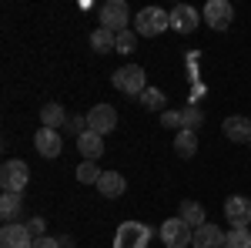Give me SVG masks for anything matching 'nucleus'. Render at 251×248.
I'll return each mask as SVG.
<instances>
[{
    "mask_svg": "<svg viewBox=\"0 0 251 248\" xmlns=\"http://www.w3.org/2000/svg\"><path fill=\"white\" fill-rule=\"evenodd\" d=\"M134 30L141 37H157V34L171 30V14L161 10V7H144V10H137V17H134Z\"/></svg>",
    "mask_w": 251,
    "mask_h": 248,
    "instance_id": "nucleus-1",
    "label": "nucleus"
},
{
    "mask_svg": "<svg viewBox=\"0 0 251 248\" xmlns=\"http://www.w3.org/2000/svg\"><path fill=\"white\" fill-rule=\"evenodd\" d=\"M111 81H114L117 91H121V94H127V97H141L144 91H148L144 67H137V64H124V67H117Z\"/></svg>",
    "mask_w": 251,
    "mask_h": 248,
    "instance_id": "nucleus-2",
    "label": "nucleus"
},
{
    "mask_svg": "<svg viewBox=\"0 0 251 248\" xmlns=\"http://www.w3.org/2000/svg\"><path fill=\"white\" fill-rule=\"evenodd\" d=\"M27 181H30V168H27L24 158H10V161H3V168H0V185H3V191L24 194Z\"/></svg>",
    "mask_w": 251,
    "mask_h": 248,
    "instance_id": "nucleus-3",
    "label": "nucleus"
},
{
    "mask_svg": "<svg viewBox=\"0 0 251 248\" xmlns=\"http://www.w3.org/2000/svg\"><path fill=\"white\" fill-rule=\"evenodd\" d=\"M151 242V228L141 221H124L114 235V248H148Z\"/></svg>",
    "mask_w": 251,
    "mask_h": 248,
    "instance_id": "nucleus-4",
    "label": "nucleus"
},
{
    "mask_svg": "<svg viewBox=\"0 0 251 248\" xmlns=\"http://www.w3.org/2000/svg\"><path fill=\"white\" fill-rule=\"evenodd\" d=\"M161 242L168 248H188L194 242V231H191V225H184L181 218H168L164 225H161Z\"/></svg>",
    "mask_w": 251,
    "mask_h": 248,
    "instance_id": "nucleus-5",
    "label": "nucleus"
},
{
    "mask_svg": "<svg viewBox=\"0 0 251 248\" xmlns=\"http://www.w3.org/2000/svg\"><path fill=\"white\" fill-rule=\"evenodd\" d=\"M87 131H94V134H111L117 128V111L111 108V104H94L91 111H87Z\"/></svg>",
    "mask_w": 251,
    "mask_h": 248,
    "instance_id": "nucleus-6",
    "label": "nucleus"
},
{
    "mask_svg": "<svg viewBox=\"0 0 251 248\" xmlns=\"http://www.w3.org/2000/svg\"><path fill=\"white\" fill-rule=\"evenodd\" d=\"M201 17L208 20L211 30H228L231 20H234V7L228 3V0H208L204 10H201Z\"/></svg>",
    "mask_w": 251,
    "mask_h": 248,
    "instance_id": "nucleus-7",
    "label": "nucleus"
},
{
    "mask_svg": "<svg viewBox=\"0 0 251 248\" xmlns=\"http://www.w3.org/2000/svg\"><path fill=\"white\" fill-rule=\"evenodd\" d=\"M127 3L124 0H107L104 7H100V24L107 27V30H114V34H121V30H127Z\"/></svg>",
    "mask_w": 251,
    "mask_h": 248,
    "instance_id": "nucleus-8",
    "label": "nucleus"
},
{
    "mask_svg": "<svg viewBox=\"0 0 251 248\" xmlns=\"http://www.w3.org/2000/svg\"><path fill=\"white\" fill-rule=\"evenodd\" d=\"M225 218L231 221V228H251V201L245 194H231L225 201Z\"/></svg>",
    "mask_w": 251,
    "mask_h": 248,
    "instance_id": "nucleus-9",
    "label": "nucleus"
},
{
    "mask_svg": "<svg viewBox=\"0 0 251 248\" xmlns=\"http://www.w3.org/2000/svg\"><path fill=\"white\" fill-rule=\"evenodd\" d=\"M34 245H37V238L30 235L27 225H20V221L3 225V231H0V248H34Z\"/></svg>",
    "mask_w": 251,
    "mask_h": 248,
    "instance_id": "nucleus-10",
    "label": "nucleus"
},
{
    "mask_svg": "<svg viewBox=\"0 0 251 248\" xmlns=\"http://www.w3.org/2000/svg\"><path fill=\"white\" fill-rule=\"evenodd\" d=\"M168 14H171V30H177V34H194V30H198L201 14H198L194 7L177 3V7H174V10H168Z\"/></svg>",
    "mask_w": 251,
    "mask_h": 248,
    "instance_id": "nucleus-11",
    "label": "nucleus"
},
{
    "mask_svg": "<svg viewBox=\"0 0 251 248\" xmlns=\"http://www.w3.org/2000/svg\"><path fill=\"white\" fill-rule=\"evenodd\" d=\"M221 131H225V138L234 141V144H251V117H241V114L225 117Z\"/></svg>",
    "mask_w": 251,
    "mask_h": 248,
    "instance_id": "nucleus-12",
    "label": "nucleus"
},
{
    "mask_svg": "<svg viewBox=\"0 0 251 248\" xmlns=\"http://www.w3.org/2000/svg\"><path fill=\"white\" fill-rule=\"evenodd\" d=\"M225 231L218 228V225H211V221H204L201 228H194V242L191 248H225Z\"/></svg>",
    "mask_w": 251,
    "mask_h": 248,
    "instance_id": "nucleus-13",
    "label": "nucleus"
},
{
    "mask_svg": "<svg viewBox=\"0 0 251 248\" xmlns=\"http://www.w3.org/2000/svg\"><path fill=\"white\" fill-rule=\"evenodd\" d=\"M34 148H37V154H44V158H57V154L64 151V141H60L57 131L40 128V131L34 134Z\"/></svg>",
    "mask_w": 251,
    "mask_h": 248,
    "instance_id": "nucleus-14",
    "label": "nucleus"
},
{
    "mask_svg": "<svg viewBox=\"0 0 251 248\" xmlns=\"http://www.w3.org/2000/svg\"><path fill=\"white\" fill-rule=\"evenodd\" d=\"M67 124V111L60 108L57 101H47L44 108H40V128H50V131H60Z\"/></svg>",
    "mask_w": 251,
    "mask_h": 248,
    "instance_id": "nucleus-15",
    "label": "nucleus"
},
{
    "mask_svg": "<svg viewBox=\"0 0 251 248\" xmlns=\"http://www.w3.org/2000/svg\"><path fill=\"white\" fill-rule=\"evenodd\" d=\"M127 188V181H124V174L121 171H104L100 174V181H97V191L104 194V198H121Z\"/></svg>",
    "mask_w": 251,
    "mask_h": 248,
    "instance_id": "nucleus-16",
    "label": "nucleus"
},
{
    "mask_svg": "<svg viewBox=\"0 0 251 248\" xmlns=\"http://www.w3.org/2000/svg\"><path fill=\"white\" fill-rule=\"evenodd\" d=\"M77 151L84 154V161H97L100 154H104V138L94 131H84L77 138Z\"/></svg>",
    "mask_w": 251,
    "mask_h": 248,
    "instance_id": "nucleus-17",
    "label": "nucleus"
},
{
    "mask_svg": "<svg viewBox=\"0 0 251 248\" xmlns=\"http://www.w3.org/2000/svg\"><path fill=\"white\" fill-rule=\"evenodd\" d=\"M91 47H94L97 54H111V51H117V34L107 30V27H97L94 34H91Z\"/></svg>",
    "mask_w": 251,
    "mask_h": 248,
    "instance_id": "nucleus-18",
    "label": "nucleus"
},
{
    "mask_svg": "<svg viewBox=\"0 0 251 248\" xmlns=\"http://www.w3.org/2000/svg\"><path fill=\"white\" fill-rule=\"evenodd\" d=\"M177 218L184 221V225H191V228H201L204 225V208L198 205V201H181V211H177Z\"/></svg>",
    "mask_w": 251,
    "mask_h": 248,
    "instance_id": "nucleus-19",
    "label": "nucleus"
},
{
    "mask_svg": "<svg viewBox=\"0 0 251 248\" xmlns=\"http://www.w3.org/2000/svg\"><path fill=\"white\" fill-rule=\"evenodd\" d=\"M20 198H24V194H14V191H3V198H0V218H3L7 225H14V221H17Z\"/></svg>",
    "mask_w": 251,
    "mask_h": 248,
    "instance_id": "nucleus-20",
    "label": "nucleus"
},
{
    "mask_svg": "<svg viewBox=\"0 0 251 248\" xmlns=\"http://www.w3.org/2000/svg\"><path fill=\"white\" fill-rule=\"evenodd\" d=\"M174 151L181 158H194L198 154V131H177L174 134Z\"/></svg>",
    "mask_w": 251,
    "mask_h": 248,
    "instance_id": "nucleus-21",
    "label": "nucleus"
},
{
    "mask_svg": "<svg viewBox=\"0 0 251 248\" xmlns=\"http://www.w3.org/2000/svg\"><path fill=\"white\" fill-rule=\"evenodd\" d=\"M137 101H141V108H148V111H161V114H164V108H168V94H164L161 87H148Z\"/></svg>",
    "mask_w": 251,
    "mask_h": 248,
    "instance_id": "nucleus-22",
    "label": "nucleus"
},
{
    "mask_svg": "<svg viewBox=\"0 0 251 248\" xmlns=\"http://www.w3.org/2000/svg\"><path fill=\"white\" fill-rule=\"evenodd\" d=\"M201 124H204V111L201 108H194V104L181 108V131H198Z\"/></svg>",
    "mask_w": 251,
    "mask_h": 248,
    "instance_id": "nucleus-23",
    "label": "nucleus"
},
{
    "mask_svg": "<svg viewBox=\"0 0 251 248\" xmlns=\"http://www.w3.org/2000/svg\"><path fill=\"white\" fill-rule=\"evenodd\" d=\"M100 168H97V161H80V168H77V181L80 185H97L100 181Z\"/></svg>",
    "mask_w": 251,
    "mask_h": 248,
    "instance_id": "nucleus-24",
    "label": "nucleus"
},
{
    "mask_svg": "<svg viewBox=\"0 0 251 248\" xmlns=\"http://www.w3.org/2000/svg\"><path fill=\"white\" fill-rule=\"evenodd\" d=\"M225 248H251V228H231L225 238Z\"/></svg>",
    "mask_w": 251,
    "mask_h": 248,
    "instance_id": "nucleus-25",
    "label": "nucleus"
},
{
    "mask_svg": "<svg viewBox=\"0 0 251 248\" xmlns=\"http://www.w3.org/2000/svg\"><path fill=\"white\" fill-rule=\"evenodd\" d=\"M134 44H137L134 30H121V34H117V54H131V51H134Z\"/></svg>",
    "mask_w": 251,
    "mask_h": 248,
    "instance_id": "nucleus-26",
    "label": "nucleus"
},
{
    "mask_svg": "<svg viewBox=\"0 0 251 248\" xmlns=\"http://www.w3.org/2000/svg\"><path fill=\"white\" fill-rule=\"evenodd\" d=\"M64 131H67V134H77V138H80V134L87 131V117H80V114L67 117V124H64Z\"/></svg>",
    "mask_w": 251,
    "mask_h": 248,
    "instance_id": "nucleus-27",
    "label": "nucleus"
},
{
    "mask_svg": "<svg viewBox=\"0 0 251 248\" xmlns=\"http://www.w3.org/2000/svg\"><path fill=\"white\" fill-rule=\"evenodd\" d=\"M161 124L171 128V131H181V111H164L161 114Z\"/></svg>",
    "mask_w": 251,
    "mask_h": 248,
    "instance_id": "nucleus-28",
    "label": "nucleus"
},
{
    "mask_svg": "<svg viewBox=\"0 0 251 248\" xmlns=\"http://www.w3.org/2000/svg\"><path fill=\"white\" fill-rule=\"evenodd\" d=\"M27 228H30V235L34 238H44V231H47V225H44V218H30V221H24Z\"/></svg>",
    "mask_w": 251,
    "mask_h": 248,
    "instance_id": "nucleus-29",
    "label": "nucleus"
},
{
    "mask_svg": "<svg viewBox=\"0 0 251 248\" xmlns=\"http://www.w3.org/2000/svg\"><path fill=\"white\" fill-rule=\"evenodd\" d=\"M34 248H60V245H57V238H47V235H44V238H37Z\"/></svg>",
    "mask_w": 251,
    "mask_h": 248,
    "instance_id": "nucleus-30",
    "label": "nucleus"
},
{
    "mask_svg": "<svg viewBox=\"0 0 251 248\" xmlns=\"http://www.w3.org/2000/svg\"><path fill=\"white\" fill-rule=\"evenodd\" d=\"M57 245H60V248H77V242H74L71 235H60V238H57Z\"/></svg>",
    "mask_w": 251,
    "mask_h": 248,
    "instance_id": "nucleus-31",
    "label": "nucleus"
}]
</instances>
